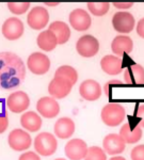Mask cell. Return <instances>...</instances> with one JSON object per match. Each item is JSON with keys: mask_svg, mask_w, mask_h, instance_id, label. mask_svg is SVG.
I'll list each match as a JSON object with an SVG mask.
<instances>
[{"mask_svg": "<svg viewBox=\"0 0 144 160\" xmlns=\"http://www.w3.org/2000/svg\"><path fill=\"white\" fill-rule=\"evenodd\" d=\"M26 68L22 58L9 51L0 52V89L13 90L24 82Z\"/></svg>", "mask_w": 144, "mask_h": 160, "instance_id": "obj_1", "label": "cell"}, {"mask_svg": "<svg viewBox=\"0 0 144 160\" xmlns=\"http://www.w3.org/2000/svg\"><path fill=\"white\" fill-rule=\"evenodd\" d=\"M100 118L105 125L109 127H117L124 122L126 118V110L121 104L109 102L102 109Z\"/></svg>", "mask_w": 144, "mask_h": 160, "instance_id": "obj_2", "label": "cell"}, {"mask_svg": "<svg viewBox=\"0 0 144 160\" xmlns=\"http://www.w3.org/2000/svg\"><path fill=\"white\" fill-rule=\"evenodd\" d=\"M33 145H34L37 154L48 157L56 153L58 148V141L56 139V136L52 133L41 132L35 137Z\"/></svg>", "mask_w": 144, "mask_h": 160, "instance_id": "obj_3", "label": "cell"}, {"mask_svg": "<svg viewBox=\"0 0 144 160\" xmlns=\"http://www.w3.org/2000/svg\"><path fill=\"white\" fill-rule=\"evenodd\" d=\"M9 146L15 152H25L32 145V138L24 129L16 128L13 129L7 137Z\"/></svg>", "mask_w": 144, "mask_h": 160, "instance_id": "obj_4", "label": "cell"}, {"mask_svg": "<svg viewBox=\"0 0 144 160\" xmlns=\"http://www.w3.org/2000/svg\"><path fill=\"white\" fill-rule=\"evenodd\" d=\"M49 22V13L44 7H33L27 15V24L33 30H42Z\"/></svg>", "mask_w": 144, "mask_h": 160, "instance_id": "obj_5", "label": "cell"}, {"mask_svg": "<svg viewBox=\"0 0 144 160\" xmlns=\"http://www.w3.org/2000/svg\"><path fill=\"white\" fill-rule=\"evenodd\" d=\"M76 50L83 58H92L99 51V42L93 35H82L76 43Z\"/></svg>", "mask_w": 144, "mask_h": 160, "instance_id": "obj_6", "label": "cell"}, {"mask_svg": "<svg viewBox=\"0 0 144 160\" xmlns=\"http://www.w3.org/2000/svg\"><path fill=\"white\" fill-rule=\"evenodd\" d=\"M27 66L32 74L34 75H45L50 68V60L45 53L33 52L27 60Z\"/></svg>", "mask_w": 144, "mask_h": 160, "instance_id": "obj_7", "label": "cell"}, {"mask_svg": "<svg viewBox=\"0 0 144 160\" xmlns=\"http://www.w3.org/2000/svg\"><path fill=\"white\" fill-rule=\"evenodd\" d=\"M2 35L9 41H16L22 37L25 32L24 22L18 17H10L2 24Z\"/></svg>", "mask_w": 144, "mask_h": 160, "instance_id": "obj_8", "label": "cell"}, {"mask_svg": "<svg viewBox=\"0 0 144 160\" xmlns=\"http://www.w3.org/2000/svg\"><path fill=\"white\" fill-rule=\"evenodd\" d=\"M113 29L120 33H130L136 26V19L129 12L121 11L113 15L112 17Z\"/></svg>", "mask_w": 144, "mask_h": 160, "instance_id": "obj_9", "label": "cell"}, {"mask_svg": "<svg viewBox=\"0 0 144 160\" xmlns=\"http://www.w3.org/2000/svg\"><path fill=\"white\" fill-rule=\"evenodd\" d=\"M30 106L29 95L24 91L13 92L7 98V107L13 113L25 112Z\"/></svg>", "mask_w": 144, "mask_h": 160, "instance_id": "obj_10", "label": "cell"}, {"mask_svg": "<svg viewBox=\"0 0 144 160\" xmlns=\"http://www.w3.org/2000/svg\"><path fill=\"white\" fill-rule=\"evenodd\" d=\"M69 24L76 31H87L92 25L91 15L83 9H75L69 13Z\"/></svg>", "mask_w": 144, "mask_h": 160, "instance_id": "obj_11", "label": "cell"}, {"mask_svg": "<svg viewBox=\"0 0 144 160\" xmlns=\"http://www.w3.org/2000/svg\"><path fill=\"white\" fill-rule=\"evenodd\" d=\"M38 114L45 118H53L60 113V105L53 97L44 96L37 102Z\"/></svg>", "mask_w": 144, "mask_h": 160, "instance_id": "obj_12", "label": "cell"}, {"mask_svg": "<svg viewBox=\"0 0 144 160\" xmlns=\"http://www.w3.org/2000/svg\"><path fill=\"white\" fill-rule=\"evenodd\" d=\"M73 84L62 77H53L48 86V93L51 97L57 99H62L71 93Z\"/></svg>", "mask_w": 144, "mask_h": 160, "instance_id": "obj_13", "label": "cell"}, {"mask_svg": "<svg viewBox=\"0 0 144 160\" xmlns=\"http://www.w3.org/2000/svg\"><path fill=\"white\" fill-rule=\"evenodd\" d=\"M88 145L81 139H72L66 143L64 151L69 160H82L88 153Z\"/></svg>", "mask_w": 144, "mask_h": 160, "instance_id": "obj_14", "label": "cell"}, {"mask_svg": "<svg viewBox=\"0 0 144 160\" xmlns=\"http://www.w3.org/2000/svg\"><path fill=\"white\" fill-rule=\"evenodd\" d=\"M102 87L96 80L87 79L79 87V94L88 102H95L102 96Z\"/></svg>", "mask_w": 144, "mask_h": 160, "instance_id": "obj_15", "label": "cell"}, {"mask_svg": "<svg viewBox=\"0 0 144 160\" xmlns=\"http://www.w3.org/2000/svg\"><path fill=\"white\" fill-rule=\"evenodd\" d=\"M102 146H104L105 153L111 156H115V155L122 154L125 151L126 143L120 135L110 133L104 138Z\"/></svg>", "mask_w": 144, "mask_h": 160, "instance_id": "obj_16", "label": "cell"}, {"mask_svg": "<svg viewBox=\"0 0 144 160\" xmlns=\"http://www.w3.org/2000/svg\"><path fill=\"white\" fill-rule=\"evenodd\" d=\"M133 49L132 40L127 35H117L113 38L111 43V50L114 56L120 57L123 55H130Z\"/></svg>", "mask_w": 144, "mask_h": 160, "instance_id": "obj_17", "label": "cell"}, {"mask_svg": "<svg viewBox=\"0 0 144 160\" xmlns=\"http://www.w3.org/2000/svg\"><path fill=\"white\" fill-rule=\"evenodd\" d=\"M75 122L71 118H60L55 124L53 131L60 139H68L75 132Z\"/></svg>", "mask_w": 144, "mask_h": 160, "instance_id": "obj_18", "label": "cell"}, {"mask_svg": "<svg viewBox=\"0 0 144 160\" xmlns=\"http://www.w3.org/2000/svg\"><path fill=\"white\" fill-rule=\"evenodd\" d=\"M42 118L34 111H27L20 117V125L29 132H37L42 127Z\"/></svg>", "mask_w": 144, "mask_h": 160, "instance_id": "obj_19", "label": "cell"}, {"mask_svg": "<svg viewBox=\"0 0 144 160\" xmlns=\"http://www.w3.org/2000/svg\"><path fill=\"white\" fill-rule=\"evenodd\" d=\"M122 63V59L114 55H107L100 60L102 69L110 76L119 75L123 71Z\"/></svg>", "mask_w": 144, "mask_h": 160, "instance_id": "obj_20", "label": "cell"}, {"mask_svg": "<svg viewBox=\"0 0 144 160\" xmlns=\"http://www.w3.org/2000/svg\"><path fill=\"white\" fill-rule=\"evenodd\" d=\"M120 136L122 137V139L125 141L126 144L138 143V142L142 139V136H143L142 128L138 125L135 126V127H132V125H130L129 123H125L124 125L121 127Z\"/></svg>", "mask_w": 144, "mask_h": 160, "instance_id": "obj_21", "label": "cell"}, {"mask_svg": "<svg viewBox=\"0 0 144 160\" xmlns=\"http://www.w3.org/2000/svg\"><path fill=\"white\" fill-rule=\"evenodd\" d=\"M124 80L127 84H144V68L139 64H132L126 68Z\"/></svg>", "mask_w": 144, "mask_h": 160, "instance_id": "obj_22", "label": "cell"}, {"mask_svg": "<svg viewBox=\"0 0 144 160\" xmlns=\"http://www.w3.org/2000/svg\"><path fill=\"white\" fill-rule=\"evenodd\" d=\"M48 30H50L56 35L58 44H61V45L67 43L71 38V29H69L68 25L61 20H56V22H51Z\"/></svg>", "mask_w": 144, "mask_h": 160, "instance_id": "obj_23", "label": "cell"}, {"mask_svg": "<svg viewBox=\"0 0 144 160\" xmlns=\"http://www.w3.org/2000/svg\"><path fill=\"white\" fill-rule=\"evenodd\" d=\"M37 44L40 49L48 52V51L53 50L57 47L58 40H57V37L50 30H44L37 35Z\"/></svg>", "mask_w": 144, "mask_h": 160, "instance_id": "obj_24", "label": "cell"}, {"mask_svg": "<svg viewBox=\"0 0 144 160\" xmlns=\"http://www.w3.org/2000/svg\"><path fill=\"white\" fill-rule=\"evenodd\" d=\"M55 77H62V78H65L74 86L77 82V80H78V73H77V71L73 66L62 65L56 71Z\"/></svg>", "mask_w": 144, "mask_h": 160, "instance_id": "obj_25", "label": "cell"}, {"mask_svg": "<svg viewBox=\"0 0 144 160\" xmlns=\"http://www.w3.org/2000/svg\"><path fill=\"white\" fill-rule=\"evenodd\" d=\"M90 13L94 16H104L109 12V2H88L87 3Z\"/></svg>", "mask_w": 144, "mask_h": 160, "instance_id": "obj_26", "label": "cell"}, {"mask_svg": "<svg viewBox=\"0 0 144 160\" xmlns=\"http://www.w3.org/2000/svg\"><path fill=\"white\" fill-rule=\"evenodd\" d=\"M84 160H107V154L99 146H91L88 148Z\"/></svg>", "mask_w": 144, "mask_h": 160, "instance_id": "obj_27", "label": "cell"}, {"mask_svg": "<svg viewBox=\"0 0 144 160\" xmlns=\"http://www.w3.org/2000/svg\"><path fill=\"white\" fill-rule=\"evenodd\" d=\"M7 6L14 15H22L30 9V2H7Z\"/></svg>", "mask_w": 144, "mask_h": 160, "instance_id": "obj_28", "label": "cell"}, {"mask_svg": "<svg viewBox=\"0 0 144 160\" xmlns=\"http://www.w3.org/2000/svg\"><path fill=\"white\" fill-rule=\"evenodd\" d=\"M132 160H144V144L137 145L130 152Z\"/></svg>", "mask_w": 144, "mask_h": 160, "instance_id": "obj_29", "label": "cell"}, {"mask_svg": "<svg viewBox=\"0 0 144 160\" xmlns=\"http://www.w3.org/2000/svg\"><path fill=\"white\" fill-rule=\"evenodd\" d=\"M9 127V118L7 113H0V135L3 133Z\"/></svg>", "mask_w": 144, "mask_h": 160, "instance_id": "obj_30", "label": "cell"}, {"mask_svg": "<svg viewBox=\"0 0 144 160\" xmlns=\"http://www.w3.org/2000/svg\"><path fill=\"white\" fill-rule=\"evenodd\" d=\"M136 117L139 120L138 126H140L141 128L144 127V104L139 105L137 111H136Z\"/></svg>", "mask_w": 144, "mask_h": 160, "instance_id": "obj_31", "label": "cell"}, {"mask_svg": "<svg viewBox=\"0 0 144 160\" xmlns=\"http://www.w3.org/2000/svg\"><path fill=\"white\" fill-rule=\"evenodd\" d=\"M114 86L115 87L117 86L121 87V86H123V83H122V81H120V80H110V81H108L104 87V91H105V93H106V95L110 94V92L112 91V89Z\"/></svg>", "mask_w": 144, "mask_h": 160, "instance_id": "obj_32", "label": "cell"}, {"mask_svg": "<svg viewBox=\"0 0 144 160\" xmlns=\"http://www.w3.org/2000/svg\"><path fill=\"white\" fill-rule=\"evenodd\" d=\"M18 160H41L38 154L34 153V152H25L19 156Z\"/></svg>", "mask_w": 144, "mask_h": 160, "instance_id": "obj_33", "label": "cell"}, {"mask_svg": "<svg viewBox=\"0 0 144 160\" xmlns=\"http://www.w3.org/2000/svg\"><path fill=\"white\" fill-rule=\"evenodd\" d=\"M132 6H133V2H113V7L121 10L129 9Z\"/></svg>", "mask_w": 144, "mask_h": 160, "instance_id": "obj_34", "label": "cell"}, {"mask_svg": "<svg viewBox=\"0 0 144 160\" xmlns=\"http://www.w3.org/2000/svg\"><path fill=\"white\" fill-rule=\"evenodd\" d=\"M137 33L139 37L144 38V17L141 18L137 24Z\"/></svg>", "mask_w": 144, "mask_h": 160, "instance_id": "obj_35", "label": "cell"}, {"mask_svg": "<svg viewBox=\"0 0 144 160\" xmlns=\"http://www.w3.org/2000/svg\"><path fill=\"white\" fill-rule=\"evenodd\" d=\"M109 160H126L124 157H121V156H114L112 158H110Z\"/></svg>", "mask_w": 144, "mask_h": 160, "instance_id": "obj_36", "label": "cell"}, {"mask_svg": "<svg viewBox=\"0 0 144 160\" xmlns=\"http://www.w3.org/2000/svg\"><path fill=\"white\" fill-rule=\"evenodd\" d=\"M46 6H50V7H57V6H59V3L58 2H56V3H45Z\"/></svg>", "mask_w": 144, "mask_h": 160, "instance_id": "obj_37", "label": "cell"}, {"mask_svg": "<svg viewBox=\"0 0 144 160\" xmlns=\"http://www.w3.org/2000/svg\"><path fill=\"white\" fill-rule=\"evenodd\" d=\"M55 160H65V159H63V158H57V159H55Z\"/></svg>", "mask_w": 144, "mask_h": 160, "instance_id": "obj_38", "label": "cell"}]
</instances>
